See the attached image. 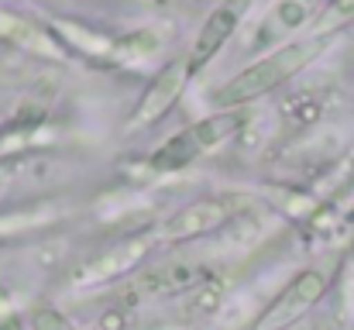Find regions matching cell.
I'll list each match as a JSON object with an SVG mask.
<instances>
[{"label":"cell","mask_w":354,"mask_h":330,"mask_svg":"<svg viewBox=\"0 0 354 330\" xmlns=\"http://www.w3.org/2000/svg\"><path fill=\"white\" fill-rule=\"evenodd\" d=\"M324 45H327V38L317 35V38H306V42H292V45L275 48L272 55L258 59L254 66L241 69L231 83H224V86L214 93V104L227 110V107H241V104H248V100H254V97L272 93L275 86H282V83H289L296 73H303V69L324 52Z\"/></svg>","instance_id":"cell-1"},{"label":"cell","mask_w":354,"mask_h":330,"mask_svg":"<svg viewBox=\"0 0 354 330\" xmlns=\"http://www.w3.org/2000/svg\"><path fill=\"white\" fill-rule=\"evenodd\" d=\"M237 124H241V117H237L234 110L203 117L200 124L183 127L176 138H169L162 148H155L151 158H148V165L158 169V172H179V169L193 165L200 155H207L210 148H217L221 141H227L237 131Z\"/></svg>","instance_id":"cell-2"},{"label":"cell","mask_w":354,"mask_h":330,"mask_svg":"<svg viewBox=\"0 0 354 330\" xmlns=\"http://www.w3.org/2000/svg\"><path fill=\"white\" fill-rule=\"evenodd\" d=\"M327 293V275L320 268H303L296 272L282 293L265 306V313L254 320V330H289L299 317H306Z\"/></svg>","instance_id":"cell-3"},{"label":"cell","mask_w":354,"mask_h":330,"mask_svg":"<svg viewBox=\"0 0 354 330\" xmlns=\"http://www.w3.org/2000/svg\"><path fill=\"white\" fill-rule=\"evenodd\" d=\"M193 76V66H189V55H183V59H176V62H169L155 80H151V86L145 90V97H141V104L134 110V127H141V124H151V120H158L165 110L172 107L176 100H179V93L186 90V80Z\"/></svg>","instance_id":"cell-4"},{"label":"cell","mask_w":354,"mask_h":330,"mask_svg":"<svg viewBox=\"0 0 354 330\" xmlns=\"http://www.w3.org/2000/svg\"><path fill=\"white\" fill-rule=\"evenodd\" d=\"M244 7H248V0H227V3H221L217 10L207 14V21H203V28H200V35H196L193 48H189V66H193V73L203 69V66L227 45V38L234 35L237 24H241Z\"/></svg>","instance_id":"cell-5"},{"label":"cell","mask_w":354,"mask_h":330,"mask_svg":"<svg viewBox=\"0 0 354 330\" xmlns=\"http://www.w3.org/2000/svg\"><path fill=\"white\" fill-rule=\"evenodd\" d=\"M227 203L224 200H196L183 210H176L172 217L158 227V241H186L196 234H207L214 227H221L227 220Z\"/></svg>","instance_id":"cell-6"},{"label":"cell","mask_w":354,"mask_h":330,"mask_svg":"<svg viewBox=\"0 0 354 330\" xmlns=\"http://www.w3.org/2000/svg\"><path fill=\"white\" fill-rule=\"evenodd\" d=\"M0 42H10L17 48H28L35 55H45V59H62L66 52L59 48V42L38 28L35 21L21 17V14H10V10H0Z\"/></svg>","instance_id":"cell-7"},{"label":"cell","mask_w":354,"mask_h":330,"mask_svg":"<svg viewBox=\"0 0 354 330\" xmlns=\"http://www.w3.org/2000/svg\"><path fill=\"white\" fill-rule=\"evenodd\" d=\"M141 244H120V248H111L104 258H97V262H90L83 272H80V282H104V279H111V275H120V272H127L138 258H141Z\"/></svg>","instance_id":"cell-8"},{"label":"cell","mask_w":354,"mask_h":330,"mask_svg":"<svg viewBox=\"0 0 354 330\" xmlns=\"http://www.w3.org/2000/svg\"><path fill=\"white\" fill-rule=\"evenodd\" d=\"M351 21H354V0H330V7L317 21V35H330V31L351 24Z\"/></svg>","instance_id":"cell-9"},{"label":"cell","mask_w":354,"mask_h":330,"mask_svg":"<svg viewBox=\"0 0 354 330\" xmlns=\"http://www.w3.org/2000/svg\"><path fill=\"white\" fill-rule=\"evenodd\" d=\"M31 327L35 330H73L69 327V320H66L59 310H52V306H38V310H31Z\"/></svg>","instance_id":"cell-10"}]
</instances>
